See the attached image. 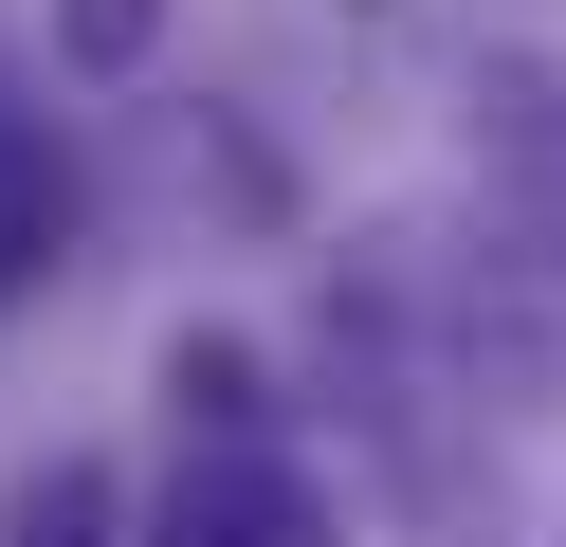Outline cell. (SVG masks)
<instances>
[{
	"instance_id": "6da1fadb",
	"label": "cell",
	"mask_w": 566,
	"mask_h": 547,
	"mask_svg": "<svg viewBox=\"0 0 566 547\" xmlns=\"http://www.w3.org/2000/svg\"><path fill=\"white\" fill-rule=\"evenodd\" d=\"M165 547H347L329 493H311L274 438H184V474H165Z\"/></svg>"
},
{
	"instance_id": "5b68a950",
	"label": "cell",
	"mask_w": 566,
	"mask_h": 547,
	"mask_svg": "<svg viewBox=\"0 0 566 547\" xmlns=\"http://www.w3.org/2000/svg\"><path fill=\"white\" fill-rule=\"evenodd\" d=\"M0 547H111V474H92V456H38L19 511H0Z\"/></svg>"
},
{
	"instance_id": "3957f363",
	"label": "cell",
	"mask_w": 566,
	"mask_h": 547,
	"mask_svg": "<svg viewBox=\"0 0 566 547\" xmlns=\"http://www.w3.org/2000/svg\"><path fill=\"white\" fill-rule=\"evenodd\" d=\"M165 420L184 438H256V347H238V328H184V347H165Z\"/></svg>"
},
{
	"instance_id": "277c9868",
	"label": "cell",
	"mask_w": 566,
	"mask_h": 547,
	"mask_svg": "<svg viewBox=\"0 0 566 547\" xmlns=\"http://www.w3.org/2000/svg\"><path fill=\"white\" fill-rule=\"evenodd\" d=\"M55 219H74V182H55V146L38 128H0V292L55 255Z\"/></svg>"
},
{
	"instance_id": "7a4b0ae2",
	"label": "cell",
	"mask_w": 566,
	"mask_h": 547,
	"mask_svg": "<svg viewBox=\"0 0 566 547\" xmlns=\"http://www.w3.org/2000/svg\"><path fill=\"white\" fill-rule=\"evenodd\" d=\"M475 146H493V182H512V219H530V255L566 274V73H475Z\"/></svg>"
},
{
	"instance_id": "8992f818",
	"label": "cell",
	"mask_w": 566,
	"mask_h": 547,
	"mask_svg": "<svg viewBox=\"0 0 566 547\" xmlns=\"http://www.w3.org/2000/svg\"><path fill=\"white\" fill-rule=\"evenodd\" d=\"M147 19H165V0H74L55 36H74V73H128V55H147Z\"/></svg>"
}]
</instances>
